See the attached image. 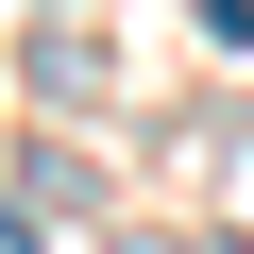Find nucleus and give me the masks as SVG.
Returning <instances> with one entry per match:
<instances>
[{"label":"nucleus","mask_w":254,"mask_h":254,"mask_svg":"<svg viewBox=\"0 0 254 254\" xmlns=\"http://www.w3.org/2000/svg\"><path fill=\"white\" fill-rule=\"evenodd\" d=\"M203 34H220V51H237V34H254V0H203Z\"/></svg>","instance_id":"1"},{"label":"nucleus","mask_w":254,"mask_h":254,"mask_svg":"<svg viewBox=\"0 0 254 254\" xmlns=\"http://www.w3.org/2000/svg\"><path fill=\"white\" fill-rule=\"evenodd\" d=\"M119 254H170V237H119Z\"/></svg>","instance_id":"2"}]
</instances>
